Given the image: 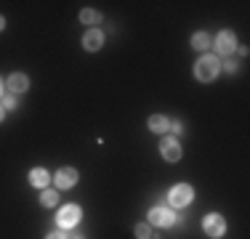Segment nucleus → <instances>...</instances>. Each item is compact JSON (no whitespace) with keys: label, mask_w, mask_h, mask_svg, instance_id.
<instances>
[{"label":"nucleus","mask_w":250,"mask_h":239,"mask_svg":"<svg viewBox=\"0 0 250 239\" xmlns=\"http://www.w3.org/2000/svg\"><path fill=\"white\" fill-rule=\"evenodd\" d=\"M218 69H221V61H218L216 56H202L197 61V67H194V75H197V80H202V82H210L213 77L218 75Z\"/></svg>","instance_id":"nucleus-1"},{"label":"nucleus","mask_w":250,"mask_h":239,"mask_svg":"<svg viewBox=\"0 0 250 239\" xmlns=\"http://www.w3.org/2000/svg\"><path fill=\"white\" fill-rule=\"evenodd\" d=\"M192 199H194V191L189 183H178V186L170 189V205L173 207H187Z\"/></svg>","instance_id":"nucleus-2"},{"label":"nucleus","mask_w":250,"mask_h":239,"mask_svg":"<svg viewBox=\"0 0 250 239\" xmlns=\"http://www.w3.org/2000/svg\"><path fill=\"white\" fill-rule=\"evenodd\" d=\"M80 220V207L77 205H67V207H62L56 215V223L62 226V229H72V226Z\"/></svg>","instance_id":"nucleus-3"},{"label":"nucleus","mask_w":250,"mask_h":239,"mask_svg":"<svg viewBox=\"0 0 250 239\" xmlns=\"http://www.w3.org/2000/svg\"><path fill=\"white\" fill-rule=\"evenodd\" d=\"M176 220V215L170 207H163V205H157V207H152L149 210V223L154 226H170Z\"/></svg>","instance_id":"nucleus-4"},{"label":"nucleus","mask_w":250,"mask_h":239,"mask_svg":"<svg viewBox=\"0 0 250 239\" xmlns=\"http://www.w3.org/2000/svg\"><path fill=\"white\" fill-rule=\"evenodd\" d=\"M202 229H205V234H210V237H221L224 231H226V223H224L221 215L210 213V215L205 218V223H202Z\"/></svg>","instance_id":"nucleus-5"},{"label":"nucleus","mask_w":250,"mask_h":239,"mask_svg":"<svg viewBox=\"0 0 250 239\" xmlns=\"http://www.w3.org/2000/svg\"><path fill=\"white\" fill-rule=\"evenodd\" d=\"M160 152H163V157L168 159V162L181 159V146H178V141H173V139H163V143H160Z\"/></svg>","instance_id":"nucleus-6"},{"label":"nucleus","mask_w":250,"mask_h":239,"mask_svg":"<svg viewBox=\"0 0 250 239\" xmlns=\"http://www.w3.org/2000/svg\"><path fill=\"white\" fill-rule=\"evenodd\" d=\"M75 181H77V170H75V167H62V170L56 173V186L59 189L75 186Z\"/></svg>","instance_id":"nucleus-7"},{"label":"nucleus","mask_w":250,"mask_h":239,"mask_svg":"<svg viewBox=\"0 0 250 239\" xmlns=\"http://www.w3.org/2000/svg\"><path fill=\"white\" fill-rule=\"evenodd\" d=\"M101 43H104V35H101L99 29H88V32L83 35V48H85V51H99Z\"/></svg>","instance_id":"nucleus-8"},{"label":"nucleus","mask_w":250,"mask_h":239,"mask_svg":"<svg viewBox=\"0 0 250 239\" xmlns=\"http://www.w3.org/2000/svg\"><path fill=\"white\" fill-rule=\"evenodd\" d=\"M234 45H237V40H234V35H231V32H221V35L216 38V48L224 53V56L234 53Z\"/></svg>","instance_id":"nucleus-9"},{"label":"nucleus","mask_w":250,"mask_h":239,"mask_svg":"<svg viewBox=\"0 0 250 239\" xmlns=\"http://www.w3.org/2000/svg\"><path fill=\"white\" fill-rule=\"evenodd\" d=\"M27 88H29V80H27L24 75H19V72H16V75L8 77V91L11 93H24Z\"/></svg>","instance_id":"nucleus-10"},{"label":"nucleus","mask_w":250,"mask_h":239,"mask_svg":"<svg viewBox=\"0 0 250 239\" xmlns=\"http://www.w3.org/2000/svg\"><path fill=\"white\" fill-rule=\"evenodd\" d=\"M48 173H45V167H35L32 173H29V183H32V186H38V189H43L45 183H48Z\"/></svg>","instance_id":"nucleus-11"},{"label":"nucleus","mask_w":250,"mask_h":239,"mask_svg":"<svg viewBox=\"0 0 250 239\" xmlns=\"http://www.w3.org/2000/svg\"><path fill=\"white\" fill-rule=\"evenodd\" d=\"M210 45H213V38L205 32H197L192 38V48H197V51H205V48H210Z\"/></svg>","instance_id":"nucleus-12"},{"label":"nucleus","mask_w":250,"mask_h":239,"mask_svg":"<svg viewBox=\"0 0 250 239\" xmlns=\"http://www.w3.org/2000/svg\"><path fill=\"white\" fill-rule=\"evenodd\" d=\"M149 130L152 133H165V130H168V120H165L163 115L149 117Z\"/></svg>","instance_id":"nucleus-13"},{"label":"nucleus","mask_w":250,"mask_h":239,"mask_svg":"<svg viewBox=\"0 0 250 239\" xmlns=\"http://www.w3.org/2000/svg\"><path fill=\"white\" fill-rule=\"evenodd\" d=\"M80 21L83 24H99L101 14H99V11H93V8H85V11H80Z\"/></svg>","instance_id":"nucleus-14"},{"label":"nucleus","mask_w":250,"mask_h":239,"mask_svg":"<svg viewBox=\"0 0 250 239\" xmlns=\"http://www.w3.org/2000/svg\"><path fill=\"white\" fill-rule=\"evenodd\" d=\"M40 202H43L45 207H53L59 202V194L56 191H43V197H40Z\"/></svg>","instance_id":"nucleus-15"},{"label":"nucleus","mask_w":250,"mask_h":239,"mask_svg":"<svg viewBox=\"0 0 250 239\" xmlns=\"http://www.w3.org/2000/svg\"><path fill=\"white\" fill-rule=\"evenodd\" d=\"M136 237H139V239H149V223H139V226H136Z\"/></svg>","instance_id":"nucleus-16"},{"label":"nucleus","mask_w":250,"mask_h":239,"mask_svg":"<svg viewBox=\"0 0 250 239\" xmlns=\"http://www.w3.org/2000/svg\"><path fill=\"white\" fill-rule=\"evenodd\" d=\"M3 109H16V96H5V99H3Z\"/></svg>","instance_id":"nucleus-17"},{"label":"nucleus","mask_w":250,"mask_h":239,"mask_svg":"<svg viewBox=\"0 0 250 239\" xmlns=\"http://www.w3.org/2000/svg\"><path fill=\"white\" fill-rule=\"evenodd\" d=\"M224 69L234 75V72H237V61H234V59H226V61H224Z\"/></svg>","instance_id":"nucleus-18"},{"label":"nucleus","mask_w":250,"mask_h":239,"mask_svg":"<svg viewBox=\"0 0 250 239\" xmlns=\"http://www.w3.org/2000/svg\"><path fill=\"white\" fill-rule=\"evenodd\" d=\"M168 128L173 130V133H181V122H178V120H173V122H168Z\"/></svg>","instance_id":"nucleus-19"},{"label":"nucleus","mask_w":250,"mask_h":239,"mask_svg":"<svg viewBox=\"0 0 250 239\" xmlns=\"http://www.w3.org/2000/svg\"><path fill=\"white\" fill-rule=\"evenodd\" d=\"M45 239H67V237H64V231H53V234H48Z\"/></svg>","instance_id":"nucleus-20"},{"label":"nucleus","mask_w":250,"mask_h":239,"mask_svg":"<svg viewBox=\"0 0 250 239\" xmlns=\"http://www.w3.org/2000/svg\"><path fill=\"white\" fill-rule=\"evenodd\" d=\"M3 115H5V109H3V104H0V120H3Z\"/></svg>","instance_id":"nucleus-21"},{"label":"nucleus","mask_w":250,"mask_h":239,"mask_svg":"<svg viewBox=\"0 0 250 239\" xmlns=\"http://www.w3.org/2000/svg\"><path fill=\"white\" fill-rule=\"evenodd\" d=\"M5 27V19H3V16H0V29H3Z\"/></svg>","instance_id":"nucleus-22"},{"label":"nucleus","mask_w":250,"mask_h":239,"mask_svg":"<svg viewBox=\"0 0 250 239\" xmlns=\"http://www.w3.org/2000/svg\"><path fill=\"white\" fill-rule=\"evenodd\" d=\"M69 239H83V237H69Z\"/></svg>","instance_id":"nucleus-23"},{"label":"nucleus","mask_w":250,"mask_h":239,"mask_svg":"<svg viewBox=\"0 0 250 239\" xmlns=\"http://www.w3.org/2000/svg\"><path fill=\"white\" fill-rule=\"evenodd\" d=\"M0 93H3V82H0Z\"/></svg>","instance_id":"nucleus-24"}]
</instances>
